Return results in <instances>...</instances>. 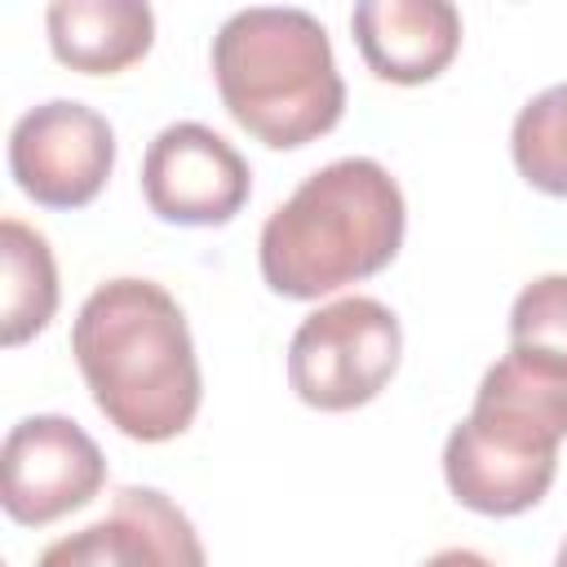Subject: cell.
Returning a JSON list of instances; mask_svg holds the SVG:
<instances>
[{
    "label": "cell",
    "instance_id": "1",
    "mask_svg": "<svg viewBox=\"0 0 567 567\" xmlns=\"http://www.w3.org/2000/svg\"><path fill=\"white\" fill-rule=\"evenodd\" d=\"M97 412L137 443H168L199 412V359L182 306L151 279H106L71 328Z\"/></svg>",
    "mask_w": 567,
    "mask_h": 567
},
{
    "label": "cell",
    "instance_id": "2",
    "mask_svg": "<svg viewBox=\"0 0 567 567\" xmlns=\"http://www.w3.org/2000/svg\"><path fill=\"white\" fill-rule=\"evenodd\" d=\"M408 230V204L385 164L346 155L310 173L261 226V279L292 301L328 297L385 270Z\"/></svg>",
    "mask_w": 567,
    "mask_h": 567
},
{
    "label": "cell",
    "instance_id": "3",
    "mask_svg": "<svg viewBox=\"0 0 567 567\" xmlns=\"http://www.w3.org/2000/svg\"><path fill=\"white\" fill-rule=\"evenodd\" d=\"M563 439L567 363L509 346L483 372L470 416L447 434L443 478L465 509L514 518L549 492Z\"/></svg>",
    "mask_w": 567,
    "mask_h": 567
},
{
    "label": "cell",
    "instance_id": "4",
    "mask_svg": "<svg viewBox=\"0 0 567 567\" xmlns=\"http://www.w3.org/2000/svg\"><path fill=\"white\" fill-rule=\"evenodd\" d=\"M213 80L230 120L270 151L337 128L346 80L328 31L306 9H239L213 35Z\"/></svg>",
    "mask_w": 567,
    "mask_h": 567
},
{
    "label": "cell",
    "instance_id": "5",
    "mask_svg": "<svg viewBox=\"0 0 567 567\" xmlns=\"http://www.w3.org/2000/svg\"><path fill=\"white\" fill-rule=\"evenodd\" d=\"M403 354V328L377 297H341L306 315L288 341V385L319 412L372 403Z\"/></svg>",
    "mask_w": 567,
    "mask_h": 567
},
{
    "label": "cell",
    "instance_id": "6",
    "mask_svg": "<svg viewBox=\"0 0 567 567\" xmlns=\"http://www.w3.org/2000/svg\"><path fill=\"white\" fill-rule=\"evenodd\" d=\"M115 168V133L84 102L53 97L31 106L9 133V173L44 208H84Z\"/></svg>",
    "mask_w": 567,
    "mask_h": 567
},
{
    "label": "cell",
    "instance_id": "7",
    "mask_svg": "<svg viewBox=\"0 0 567 567\" xmlns=\"http://www.w3.org/2000/svg\"><path fill=\"white\" fill-rule=\"evenodd\" d=\"M0 505L22 527L58 523L71 509H84L106 483L102 447L58 412L22 416L0 447Z\"/></svg>",
    "mask_w": 567,
    "mask_h": 567
},
{
    "label": "cell",
    "instance_id": "8",
    "mask_svg": "<svg viewBox=\"0 0 567 567\" xmlns=\"http://www.w3.org/2000/svg\"><path fill=\"white\" fill-rule=\"evenodd\" d=\"M142 195L159 221L226 226L252 195L248 159L208 124L182 120L155 133L142 159Z\"/></svg>",
    "mask_w": 567,
    "mask_h": 567
},
{
    "label": "cell",
    "instance_id": "9",
    "mask_svg": "<svg viewBox=\"0 0 567 567\" xmlns=\"http://www.w3.org/2000/svg\"><path fill=\"white\" fill-rule=\"evenodd\" d=\"M35 567H208L190 518L155 487H120L111 509L53 540Z\"/></svg>",
    "mask_w": 567,
    "mask_h": 567
},
{
    "label": "cell",
    "instance_id": "10",
    "mask_svg": "<svg viewBox=\"0 0 567 567\" xmlns=\"http://www.w3.org/2000/svg\"><path fill=\"white\" fill-rule=\"evenodd\" d=\"M350 31L368 71L390 84H430L461 49V13L447 0H363Z\"/></svg>",
    "mask_w": 567,
    "mask_h": 567
},
{
    "label": "cell",
    "instance_id": "11",
    "mask_svg": "<svg viewBox=\"0 0 567 567\" xmlns=\"http://www.w3.org/2000/svg\"><path fill=\"white\" fill-rule=\"evenodd\" d=\"M49 49L84 75H115L151 53L155 13L142 0H58L44 13Z\"/></svg>",
    "mask_w": 567,
    "mask_h": 567
},
{
    "label": "cell",
    "instance_id": "12",
    "mask_svg": "<svg viewBox=\"0 0 567 567\" xmlns=\"http://www.w3.org/2000/svg\"><path fill=\"white\" fill-rule=\"evenodd\" d=\"M0 257H4V315L0 341L13 350L49 328L58 310V266L40 230L18 217L0 221Z\"/></svg>",
    "mask_w": 567,
    "mask_h": 567
},
{
    "label": "cell",
    "instance_id": "13",
    "mask_svg": "<svg viewBox=\"0 0 567 567\" xmlns=\"http://www.w3.org/2000/svg\"><path fill=\"white\" fill-rule=\"evenodd\" d=\"M514 168L523 173L527 186L567 199V84H554L536 93L509 133Z\"/></svg>",
    "mask_w": 567,
    "mask_h": 567
},
{
    "label": "cell",
    "instance_id": "14",
    "mask_svg": "<svg viewBox=\"0 0 567 567\" xmlns=\"http://www.w3.org/2000/svg\"><path fill=\"white\" fill-rule=\"evenodd\" d=\"M509 346L567 363V275H540L514 297Z\"/></svg>",
    "mask_w": 567,
    "mask_h": 567
},
{
    "label": "cell",
    "instance_id": "15",
    "mask_svg": "<svg viewBox=\"0 0 567 567\" xmlns=\"http://www.w3.org/2000/svg\"><path fill=\"white\" fill-rule=\"evenodd\" d=\"M421 567H496L492 558H483L478 549H439L434 558H425Z\"/></svg>",
    "mask_w": 567,
    "mask_h": 567
},
{
    "label": "cell",
    "instance_id": "16",
    "mask_svg": "<svg viewBox=\"0 0 567 567\" xmlns=\"http://www.w3.org/2000/svg\"><path fill=\"white\" fill-rule=\"evenodd\" d=\"M554 567H567V536H563V545H558V558H554Z\"/></svg>",
    "mask_w": 567,
    "mask_h": 567
}]
</instances>
